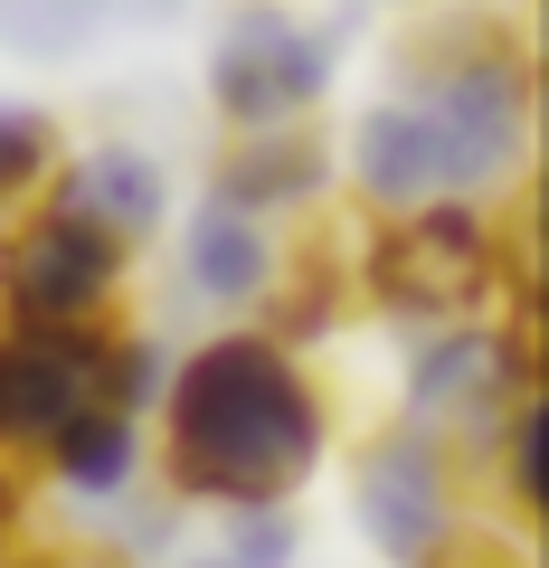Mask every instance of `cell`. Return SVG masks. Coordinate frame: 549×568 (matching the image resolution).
<instances>
[{"label":"cell","mask_w":549,"mask_h":568,"mask_svg":"<svg viewBox=\"0 0 549 568\" xmlns=\"http://www.w3.org/2000/svg\"><path fill=\"white\" fill-rule=\"evenodd\" d=\"M323 455V398L285 342L227 332L171 379V484L218 511H275Z\"/></svg>","instance_id":"1"},{"label":"cell","mask_w":549,"mask_h":568,"mask_svg":"<svg viewBox=\"0 0 549 568\" xmlns=\"http://www.w3.org/2000/svg\"><path fill=\"white\" fill-rule=\"evenodd\" d=\"M143 388V342L133 332H0V446L10 455H58L67 426L133 407Z\"/></svg>","instance_id":"2"},{"label":"cell","mask_w":549,"mask_h":568,"mask_svg":"<svg viewBox=\"0 0 549 568\" xmlns=\"http://www.w3.org/2000/svg\"><path fill=\"white\" fill-rule=\"evenodd\" d=\"M123 284V237L77 219L67 200H39L10 237H0V294L29 332H85Z\"/></svg>","instance_id":"3"},{"label":"cell","mask_w":549,"mask_h":568,"mask_svg":"<svg viewBox=\"0 0 549 568\" xmlns=\"http://www.w3.org/2000/svg\"><path fill=\"white\" fill-rule=\"evenodd\" d=\"M492 275H502V246L474 209H417V219H388L369 237L360 284L379 304L417 313V323H465L492 304Z\"/></svg>","instance_id":"4"},{"label":"cell","mask_w":549,"mask_h":568,"mask_svg":"<svg viewBox=\"0 0 549 568\" xmlns=\"http://www.w3.org/2000/svg\"><path fill=\"white\" fill-rule=\"evenodd\" d=\"M209 85H218V114L237 123V133H285V123H304V104L332 85V58H323V39H304V29L275 20V10H237L227 39H218Z\"/></svg>","instance_id":"5"},{"label":"cell","mask_w":549,"mask_h":568,"mask_svg":"<svg viewBox=\"0 0 549 568\" xmlns=\"http://www.w3.org/2000/svg\"><path fill=\"white\" fill-rule=\"evenodd\" d=\"M360 530L379 540V559L398 568H427L455 530V503H446V465H436L427 436L388 426L379 446L360 455Z\"/></svg>","instance_id":"6"},{"label":"cell","mask_w":549,"mask_h":568,"mask_svg":"<svg viewBox=\"0 0 549 568\" xmlns=\"http://www.w3.org/2000/svg\"><path fill=\"white\" fill-rule=\"evenodd\" d=\"M323 181H332V152H323L313 123H285V133H237V152L218 162V209L256 219V209H275V200H313Z\"/></svg>","instance_id":"7"},{"label":"cell","mask_w":549,"mask_h":568,"mask_svg":"<svg viewBox=\"0 0 549 568\" xmlns=\"http://www.w3.org/2000/svg\"><path fill=\"white\" fill-rule=\"evenodd\" d=\"M48 200H67L77 219H95L104 237H133V227L162 219V171H152L143 152H95V162L67 171V190H48Z\"/></svg>","instance_id":"8"},{"label":"cell","mask_w":549,"mask_h":568,"mask_svg":"<svg viewBox=\"0 0 549 568\" xmlns=\"http://www.w3.org/2000/svg\"><path fill=\"white\" fill-rule=\"evenodd\" d=\"M190 275H200V294H218V304H246V294L275 275V246H265V227L237 219V209H200V219H190Z\"/></svg>","instance_id":"9"},{"label":"cell","mask_w":549,"mask_h":568,"mask_svg":"<svg viewBox=\"0 0 549 568\" xmlns=\"http://www.w3.org/2000/svg\"><path fill=\"white\" fill-rule=\"evenodd\" d=\"M48 171H58V133L39 114H10L0 104V237L48 200Z\"/></svg>","instance_id":"10"},{"label":"cell","mask_w":549,"mask_h":568,"mask_svg":"<svg viewBox=\"0 0 549 568\" xmlns=\"http://www.w3.org/2000/svg\"><path fill=\"white\" fill-rule=\"evenodd\" d=\"M48 465H58L77 493H123V474H133V417H114V407H104V417L67 426Z\"/></svg>","instance_id":"11"},{"label":"cell","mask_w":549,"mask_h":568,"mask_svg":"<svg viewBox=\"0 0 549 568\" xmlns=\"http://www.w3.org/2000/svg\"><path fill=\"white\" fill-rule=\"evenodd\" d=\"M104 0H0V39L10 48H39V58H67V48L95 29Z\"/></svg>","instance_id":"12"},{"label":"cell","mask_w":549,"mask_h":568,"mask_svg":"<svg viewBox=\"0 0 549 568\" xmlns=\"http://www.w3.org/2000/svg\"><path fill=\"white\" fill-rule=\"evenodd\" d=\"M427 568H521V559H511L502 540H484V530H446V549H436Z\"/></svg>","instance_id":"13"},{"label":"cell","mask_w":549,"mask_h":568,"mask_svg":"<svg viewBox=\"0 0 549 568\" xmlns=\"http://www.w3.org/2000/svg\"><path fill=\"white\" fill-rule=\"evenodd\" d=\"M20 568H123L114 549H29Z\"/></svg>","instance_id":"14"},{"label":"cell","mask_w":549,"mask_h":568,"mask_svg":"<svg viewBox=\"0 0 549 568\" xmlns=\"http://www.w3.org/2000/svg\"><path fill=\"white\" fill-rule=\"evenodd\" d=\"M0 530H20V503H10V474H0Z\"/></svg>","instance_id":"15"},{"label":"cell","mask_w":549,"mask_h":568,"mask_svg":"<svg viewBox=\"0 0 549 568\" xmlns=\"http://www.w3.org/2000/svg\"><path fill=\"white\" fill-rule=\"evenodd\" d=\"M190 568H237V559H227V549H218V559H190Z\"/></svg>","instance_id":"16"}]
</instances>
